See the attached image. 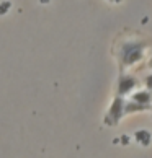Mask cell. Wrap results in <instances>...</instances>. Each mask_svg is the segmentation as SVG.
<instances>
[{
    "mask_svg": "<svg viewBox=\"0 0 152 158\" xmlns=\"http://www.w3.org/2000/svg\"><path fill=\"white\" fill-rule=\"evenodd\" d=\"M131 101L137 103V104H141V106L149 108V106H150V103H152V96H150L149 90L134 91V93H131Z\"/></svg>",
    "mask_w": 152,
    "mask_h": 158,
    "instance_id": "4",
    "label": "cell"
},
{
    "mask_svg": "<svg viewBox=\"0 0 152 158\" xmlns=\"http://www.w3.org/2000/svg\"><path fill=\"white\" fill-rule=\"evenodd\" d=\"M145 88L152 90V73H149L147 77H145Z\"/></svg>",
    "mask_w": 152,
    "mask_h": 158,
    "instance_id": "8",
    "label": "cell"
},
{
    "mask_svg": "<svg viewBox=\"0 0 152 158\" xmlns=\"http://www.w3.org/2000/svg\"><path fill=\"white\" fill-rule=\"evenodd\" d=\"M144 51H145V43H142V41H126V43H123L119 49L121 64L124 67L137 64L142 59Z\"/></svg>",
    "mask_w": 152,
    "mask_h": 158,
    "instance_id": "1",
    "label": "cell"
},
{
    "mask_svg": "<svg viewBox=\"0 0 152 158\" xmlns=\"http://www.w3.org/2000/svg\"><path fill=\"white\" fill-rule=\"evenodd\" d=\"M124 103L126 101L123 99V96H116L113 99L111 106L108 109V114L105 116V124H108V126L118 124L121 121V118L124 116Z\"/></svg>",
    "mask_w": 152,
    "mask_h": 158,
    "instance_id": "2",
    "label": "cell"
},
{
    "mask_svg": "<svg viewBox=\"0 0 152 158\" xmlns=\"http://www.w3.org/2000/svg\"><path fill=\"white\" fill-rule=\"evenodd\" d=\"M144 109H147L145 106H141V104H137V103H134V101H129V103H124V113H137V111H144Z\"/></svg>",
    "mask_w": 152,
    "mask_h": 158,
    "instance_id": "6",
    "label": "cell"
},
{
    "mask_svg": "<svg viewBox=\"0 0 152 158\" xmlns=\"http://www.w3.org/2000/svg\"><path fill=\"white\" fill-rule=\"evenodd\" d=\"M137 85V80L131 77V75H123L119 77L118 81V96H126V95H131L132 90L136 88Z\"/></svg>",
    "mask_w": 152,
    "mask_h": 158,
    "instance_id": "3",
    "label": "cell"
},
{
    "mask_svg": "<svg viewBox=\"0 0 152 158\" xmlns=\"http://www.w3.org/2000/svg\"><path fill=\"white\" fill-rule=\"evenodd\" d=\"M134 140H136L139 145L147 147V145L150 143V132L145 131V129H139V131L134 134Z\"/></svg>",
    "mask_w": 152,
    "mask_h": 158,
    "instance_id": "5",
    "label": "cell"
},
{
    "mask_svg": "<svg viewBox=\"0 0 152 158\" xmlns=\"http://www.w3.org/2000/svg\"><path fill=\"white\" fill-rule=\"evenodd\" d=\"M147 65H149V69H152V57L149 59V64H147Z\"/></svg>",
    "mask_w": 152,
    "mask_h": 158,
    "instance_id": "9",
    "label": "cell"
},
{
    "mask_svg": "<svg viewBox=\"0 0 152 158\" xmlns=\"http://www.w3.org/2000/svg\"><path fill=\"white\" fill-rule=\"evenodd\" d=\"M8 8H10V2H3L2 5H0V15H5Z\"/></svg>",
    "mask_w": 152,
    "mask_h": 158,
    "instance_id": "7",
    "label": "cell"
}]
</instances>
